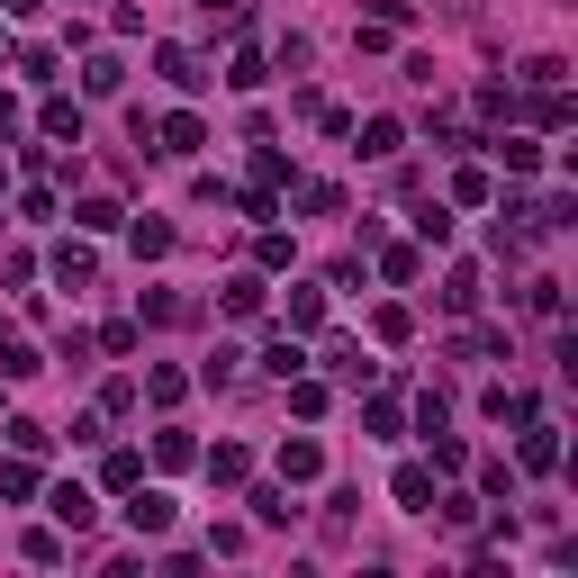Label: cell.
I'll list each match as a JSON object with an SVG mask.
<instances>
[{
    "mask_svg": "<svg viewBox=\"0 0 578 578\" xmlns=\"http://www.w3.org/2000/svg\"><path fill=\"white\" fill-rule=\"evenodd\" d=\"M452 199H461V208H488V172L461 163V172H452Z\"/></svg>",
    "mask_w": 578,
    "mask_h": 578,
    "instance_id": "cell-26",
    "label": "cell"
},
{
    "mask_svg": "<svg viewBox=\"0 0 578 578\" xmlns=\"http://www.w3.org/2000/svg\"><path fill=\"white\" fill-rule=\"evenodd\" d=\"M91 516H100V506H91V488H82V479H63V488H54V525H72V534H82Z\"/></svg>",
    "mask_w": 578,
    "mask_h": 578,
    "instance_id": "cell-5",
    "label": "cell"
},
{
    "mask_svg": "<svg viewBox=\"0 0 578 578\" xmlns=\"http://www.w3.org/2000/svg\"><path fill=\"white\" fill-rule=\"evenodd\" d=\"M118 82H127V63H118V54H91V63H82V91H91V100H109Z\"/></svg>",
    "mask_w": 578,
    "mask_h": 578,
    "instance_id": "cell-9",
    "label": "cell"
},
{
    "mask_svg": "<svg viewBox=\"0 0 578 578\" xmlns=\"http://www.w3.org/2000/svg\"><path fill=\"white\" fill-rule=\"evenodd\" d=\"M444 308H452V317H470V308H479V271H470V262L444 280Z\"/></svg>",
    "mask_w": 578,
    "mask_h": 578,
    "instance_id": "cell-12",
    "label": "cell"
},
{
    "mask_svg": "<svg viewBox=\"0 0 578 578\" xmlns=\"http://www.w3.org/2000/svg\"><path fill=\"white\" fill-rule=\"evenodd\" d=\"M155 136H163V155H199V144H208V127H199L190 109H172V118H163Z\"/></svg>",
    "mask_w": 578,
    "mask_h": 578,
    "instance_id": "cell-3",
    "label": "cell"
},
{
    "mask_svg": "<svg viewBox=\"0 0 578 578\" xmlns=\"http://www.w3.org/2000/svg\"><path fill=\"white\" fill-rule=\"evenodd\" d=\"M0 10H10V19H28V10H37V0H0Z\"/></svg>",
    "mask_w": 578,
    "mask_h": 578,
    "instance_id": "cell-40",
    "label": "cell"
},
{
    "mask_svg": "<svg viewBox=\"0 0 578 578\" xmlns=\"http://www.w3.org/2000/svg\"><path fill=\"white\" fill-rule=\"evenodd\" d=\"M488 416H497V425H525V416H542V407H534L525 389H488Z\"/></svg>",
    "mask_w": 578,
    "mask_h": 578,
    "instance_id": "cell-13",
    "label": "cell"
},
{
    "mask_svg": "<svg viewBox=\"0 0 578 578\" xmlns=\"http://www.w3.org/2000/svg\"><path fill=\"white\" fill-rule=\"evenodd\" d=\"M245 506H253V525H289V516H299V506H289V488H253Z\"/></svg>",
    "mask_w": 578,
    "mask_h": 578,
    "instance_id": "cell-11",
    "label": "cell"
},
{
    "mask_svg": "<svg viewBox=\"0 0 578 578\" xmlns=\"http://www.w3.org/2000/svg\"><path fill=\"white\" fill-rule=\"evenodd\" d=\"M245 470H253V461H245V452H236V444H217V452H208V479H217V488H236V479H245Z\"/></svg>",
    "mask_w": 578,
    "mask_h": 578,
    "instance_id": "cell-22",
    "label": "cell"
},
{
    "mask_svg": "<svg viewBox=\"0 0 578 578\" xmlns=\"http://www.w3.org/2000/svg\"><path fill=\"white\" fill-rule=\"evenodd\" d=\"M525 308L534 317H560V280H525Z\"/></svg>",
    "mask_w": 578,
    "mask_h": 578,
    "instance_id": "cell-37",
    "label": "cell"
},
{
    "mask_svg": "<svg viewBox=\"0 0 578 578\" xmlns=\"http://www.w3.org/2000/svg\"><path fill=\"white\" fill-rule=\"evenodd\" d=\"M127 497H136V506H127L136 534H172V497H163V488H127Z\"/></svg>",
    "mask_w": 578,
    "mask_h": 578,
    "instance_id": "cell-2",
    "label": "cell"
},
{
    "mask_svg": "<svg viewBox=\"0 0 578 578\" xmlns=\"http://www.w3.org/2000/svg\"><path fill=\"white\" fill-rule=\"evenodd\" d=\"M398 144H407L398 118H371V127H361V155H398Z\"/></svg>",
    "mask_w": 578,
    "mask_h": 578,
    "instance_id": "cell-17",
    "label": "cell"
},
{
    "mask_svg": "<svg viewBox=\"0 0 578 578\" xmlns=\"http://www.w3.org/2000/svg\"><path fill=\"white\" fill-rule=\"evenodd\" d=\"M208 10H217V19H245V0H208Z\"/></svg>",
    "mask_w": 578,
    "mask_h": 578,
    "instance_id": "cell-39",
    "label": "cell"
},
{
    "mask_svg": "<svg viewBox=\"0 0 578 578\" xmlns=\"http://www.w3.org/2000/svg\"><path fill=\"white\" fill-rule=\"evenodd\" d=\"M525 470H560V434L542 416H525Z\"/></svg>",
    "mask_w": 578,
    "mask_h": 578,
    "instance_id": "cell-4",
    "label": "cell"
},
{
    "mask_svg": "<svg viewBox=\"0 0 578 578\" xmlns=\"http://www.w3.org/2000/svg\"><path fill=\"white\" fill-rule=\"evenodd\" d=\"M118 217H127L118 199H82V208H72V227H91V236H109V227H118Z\"/></svg>",
    "mask_w": 578,
    "mask_h": 578,
    "instance_id": "cell-18",
    "label": "cell"
},
{
    "mask_svg": "<svg viewBox=\"0 0 578 578\" xmlns=\"http://www.w3.org/2000/svg\"><path fill=\"white\" fill-rule=\"evenodd\" d=\"M144 398H155V407H181L190 380H181V371H144Z\"/></svg>",
    "mask_w": 578,
    "mask_h": 578,
    "instance_id": "cell-23",
    "label": "cell"
},
{
    "mask_svg": "<svg viewBox=\"0 0 578 578\" xmlns=\"http://www.w3.org/2000/svg\"><path fill=\"white\" fill-rule=\"evenodd\" d=\"M28 371H46V361H37L28 343H0V380H28Z\"/></svg>",
    "mask_w": 578,
    "mask_h": 578,
    "instance_id": "cell-31",
    "label": "cell"
},
{
    "mask_svg": "<svg viewBox=\"0 0 578 578\" xmlns=\"http://www.w3.org/2000/svg\"><path fill=\"white\" fill-rule=\"evenodd\" d=\"M136 253H144V262L172 253V227H163V217H136Z\"/></svg>",
    "mask_w": 578,
    "mask_h": 578,
    "instance_id": "cell-16",
    "label": "cell"
},
{
    "mask_svg": "<svg viewBox=\"0 0 578 578\" xmlns=\"http://www.w3.org/2000/svg\"><path fill=\"white\" fill-rule=\"evenodd\" d=\"M497 155H506V172H534L542 144H534V136H497Z\"/></svg>",
    "mask_w": 578,
    "mask_h": 578,
    "instance_id": "cell-24",
    "label": "cell"
},
{
    "mask_svg": "<svg viewBox=\"0 0 578 578\" xmlns=\"http://www.w3.org/2000/svg\"><path fill=\"white\" fill-rule=\"evenodd\" d=\"M10 444H19V452H28V461H37V452H46V444H54V434H46V425H37V416H19V425H10Z\"/></svg>",
    "mask_w": 578,
    "mask_h": 578,
    "instance_id": "cell-36",
    "label": "cell"
},
{
    "mask_svg": "<svg viewBox=\"0 0 578 578\" xmlns=\"http://www.w3.org/2000/svg\"><path fill=\"white\" fill-rule=\"evenodd\" d=\"M289 407H299V416H326V380H299V371H289Z\"/></svg>",
    "mask_w": 578,
    "mask_h": 578,
    "instance_id": "cell-29",
    "label": "cell"
},
{
    "mask_svg": "<svg viewBox=\"0 0 578 578\" xmlns=\"http://www.w3.org/2000/svg\"><path fill=\"white\" fill-rule=\"evenodd\" d=\"M262 299H271L262 280H227V317H262Z\"/></svg>",
    "mask_w": 578,
    "mask_h": 578,
    "instance_id": "cell-21",
    "label": "cell"
},
{
    "mask_svg": "<svg viewBox=\"0 0 578 578\" xmlns=\"http://www.w3.org/2000/svg\"><path fill=\"white\" fill-rule=\"evenodd\" d=\"M380 271H389V280H416V271H425V253H416V245H389V253H380Z\"/></svg>",
    "mask_w": 578,
    "mask_h": 578,
    "instance_id": "cell-34",
    "label": "cell"
},
{
    "mask_svg": "<svg viewBox=\"0 0 578 578\" xmlns=\"http://www.w3.org/2000/svg\"><path fill=\"white\" fill-rule=\"evenodd\" d=\"M371 335H380V343H407V335H416V317H407V308H380V317H371Z\"/></svg>",
    "mask_w": 578,
    "mask_h": 578,
    "instance_id": "cell-35",
    "label": "cell"
},
{
    "mask_svg": "<svg viewBox=\"0 0 578 578\" xmlns=\"http://www.w3.org/2000/svg\"><path fill=\"white\" fill-rule=\"evenodd\" d=\"M516 82H525V91H551V82H560V54H525Z\"/></svg>",
    "mask_w": 578,
    "mask_h": 578,
    "instance_id": "cell-28",
    "label": "cell"
},
{
    "mask_svg": "<svg viewBox=\"0 0 578 578\" xmlns=\"http://www.w3.org/2000/svg\"><path fill=\"white\" fill-rule=\"evenodd\" d=\"M155 63H163V82H172V91H199V82H208V72H199V54H190V46H163Z\"/></svg>",
    "mask_w": 578,
    "mask_h": 578,
    "instance_id": "cell-6",
    "label": "cell"
},
{
    "mask_svg": "<svg viewBox=\"0 0 578 578\" xmlns=\"http://www.w3.org/2000/svg\"><path fill=\"white\" fill-rule=\"evenodd\" d=\"M54 280H63V289H91V280H100V262H91L82 245H54Z\"/></svg>",
    "mask_w": 578,
    "mask_h": 578,
    "instance_id": "cell-7",
    "label": "cell"
},
{
    "mask_svg": "<svg viewBox=\"0 0 578 578\" xmlns=\"http://www.w3.org/2000/svg\"><path fill=\"white\" fill-rule=\"evenodd\" d=\"M299 208H308V217H335V208H343V190H335V181H308V190H299Z\"/></svg>",
    "mask_w": 578,
    "mask_h": 578,
    "instance_id": "cell-33",
    "label": "cell"
},
{
    "mask_svg": "<svg viewBox=\"0 0 578 578\" xmlns=\"http://www.w3.org/2000/svg\"><path fill=\"white\" fill-rule=\"evenodd\" d=\"M227 82H236V91H262V82H271V63H262V54H253V46H245V54H236V63H227Z\"/></svg>",
    "mask_w": 578,
    "mask_h": 578,
    "instance_id": "cell-19",
    "label": "cell"
},
{
    "mask_svg": "<svg viewBox=\"0 0 578 578\" xmlns=\"http://www.w3.org/2000/svg\"><path fill=\"white\" fill-rule=\"evenodd\" d=\"M262 371H271V380H289V371H308V352H299V343H289V335H280V343L262 352Z\"/></svg>",
    "mask_w": 578,
    "mask_h": 578,
    "instance_id": "cell-25",
    "label": "cell"
},
{
    "mask_svg": "<svg viewBox=\"0 0 578 578\" xmlns=\"http://www.w3.org/2000/svg\"><path fill=\"white\" fill-rule=\"evenodd\" d=\"M155 461H163V470H190V461H199V444L172 425V434H155Z\"/></svg>",
    "mask_w": 578,
    "mask_h": 578,
    "instance_id": "cell-14",
    "label": "cell"
},
{
    "mask_svg": "<svg viewBox=\"0 0 578 578\" xmlns=\"http://www.w3.org/2000/svg\"><path fill=\"white\" fill-rule=\"evenodd\" d=\"M46 136H72V144H82V100H46Z\"/></svg>",
    "mask_w": 578,
    "mask_h": 578,
    "instance_id": "cell-20",
    "label": "cell"
},
{
    "mask_svg": "<svg viewBox=\"0 0 578 578\" xmlns=\"http://www.w3.org/2000/svg\"><path fill=\"white\" fill-rule=\"evenodd\" d=\"M253 181H262V190H280V181H289V155H280V144H262V155H253Z\"/></svg>",
    "mask_w": 578,
    "mask_h": 578,
    "instance_id": "cell-30",
    "label": "cell"
},
{
    "mask_svg": "<svg viewBox=\"0 0 578 578\" xmlns=\"http://www.w3.org/2000/svg\"><path fill=\"white\" fill-rule=\"evenodd\" d=\"M0 497H10V506H28V497H37V470H28V452H19V461H0Z\"/></svg>",
    "mask_w": 578,
    "mask_h": 578,
    "instance_id": "cell-15",
    "label": "cell"
},
{
    "mask_svg": "<svg viewBox=\"0 0 578 578\" xmlns=\"http://www.w3.org/2000/svg\"><path fill=\"white\" fill-rule=\"evenodd\" d=\"M0 127H10V100H0Z\"/></svg>",
    "mask_w": 578,
    "mask_h": 578,
    "instance_id": "cell-41",
    "label": "cell"
},
{
    "mask_svg": "<svg viewBox=\"0 0 578 578\" xmlns=\"http://www.w3.org/2000/svg\"><path fill=\"white\" fill-rule=\"evenodd\" d=\"M398 506H407V516H434V470H398Z\"/></svg>",
    "mask_w": 578,
    "mask_h": 578,
    "instance_id": "cell-8",
    "label": "cell"
},
{
    "mask_svg": "<svg viewBox=\"0 0 578 578\" xmlns=\"http://www.w3.org/2000/svg\"><path fill=\"white\" fill-rule=\"evenodd\" d=\"M100 479H109V488H136V479H144V461H136V452H109V470H100Z\"/></svg>",
    "mask_w": 578,
    "mask_h": 578,
    "instance_id": "cell-38",
    "label": "cell"
},
{
    "mask_svg": "<svg viewBox=\"0 0 578 578\" xmlns=\"http://www.w3.org/2000/svg\"><path fill=\"white\" fill-rule=\"evenodd\" d=\"M452 352H461V361H497V352H506V335H497V326H479V335H461Z\"/></svg>",
    "mask_w": 578,
    "mask_h": 578,
    "instance_id": "cell-27",
    "label": "cell"
},
{
    "mask_svg": "<svg viewBox=\"0 0 578 578\" xmlns=\"http://www.w3.org/2000/svg\"><path fill=\"white\" fill-rule=\"evenodd\" d=\"M308 479H326V452L308 444V434H289L280 444V488H308Z\"/></svg>",
    "mask_w": 578,
    "mask_h": 578,
    "instance_id": "cell-1",
    "label": "cell"
},
{
    "mask_svg": "<svg viewBox=\"0 0 578 578\" xmlns=\"http://www.w3.org/2000/svg\"><path fill=\"white\" fill-rule=\"evenodd\" d=\"M326 361H335V380H352V389L380 371V361H361V343H326Z\"/></svg>",
    "mask_w": 578,
    "mask_h": 578,
    "instance_id": "cell-10",
    "label": "cell"
},
{
    "mask_svg": "<svg viewBox=\"0 0 578 578\" xmlns=\"http://www.w3.org/2000/svg\"><path fill=\"white\" fill-rule=\"evenodd\" d=\"M326 317V289H289V326H317Z\"/></svg>",
    "mask_w": 578,
    "mask_h": 578,
    "instance_id": "cell-32",
    "label": "cell"
}]
</instances>
